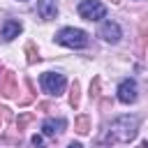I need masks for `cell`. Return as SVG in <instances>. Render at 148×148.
<instances>
[{"instance_id":"15","label":"cell","mask_w":148,"mask_h":148,"mask_svg":"<svg viewBox=\"0 0 148 148\" xmlns=\"http://www.w3.org/2000/svg\"><path fill=\"white\" fill-rule=\"evenodd\" d=\"M97 97H99V76L90 81V99H97Z\"/></svg>"},{"instance_id":"22","label":"cell","mask_w":148,"mask_h":148,"mask_svg":"<svg viewBox=\"0 0 148 148\" xmlns=\"http://www.w3.org/2000/svg\"><path fill=\"white\" fill-rule=\"evenodd\" d=\"M0 127H2V118H0Z\"/></svg>"},{"instance_id":"1","label":"cell","mask_w":148,"mask_h":148,"mask_svg":"<svg viewBox=\"0 0 148 148\" xmlns=\"http://www.w3.org/2000/svg\"><path fill=\"white\" fill-rule=\"evenodd\" d=\"M139 132V118L136 116H118L111 120L106 130V143H130Z\"/></svg>"},{"instance_id":"2","label":"cell","mask_w":148,"mask_h":148,"mask_svg":"<svg viewBox=\"0 0 148 148\" xmlns=\"http://www.w3.org/2000/svg\"><path fill=\"white\" fill-rule=\"evenodd\" d=\"M53 39L67 49H86L88 46V32H83L81 28H62L56 32Z\"/></svg>"},{"instance_id":"18","label":"cell","mask_w":148,"mask_h":148,"mask_svg":"<svg viewBox=\"0 0 148 148\" xmlns=\"http://www.w3.org/2000/svg\"><path fill=\"white\" fill-rule=\"evenodd\" d=\"M28 90H30V92H32V83H30V81H28ZM30 99H32V95H28V97H25V99H21V104H28V102H30Z\"/></svg>"},{"instance_id":"11","label":"cell","mask_w":148,"mask_h":148,"mask_svg":"<svg viewBox=\"0 0 148 148\" xmlns=\"http://www.w3.org/2000/svg\"><path fill=\"white\" fill-rule=\"evenodd\" d=\"M79 102H81V86H79V81H74L69 88V106L79 109Z\"/></svg>"},{"instance_id":"20","label":"cell","mask_w":148,"mask_h":148,"mask_svg":"<svg viewBox=\"0 0 148 148\" xmlns=\"http://www.w3.org/2000/svg\"><path fill=\"white\" fill-rule=\"evenodd\" d=\"M139 148H148V141H143V143H141V146H139Z\"/></svg>"},{"instance_id":"10","label":"cell","mask_w":148,"mask_h":148,"mask_svg":"<svg viewBox=\"0 0 148 148\" xmlns=\"http://www.w3.org/2000/svg\"><path fill=\"white\" fill-rule=\"evenodd\" d=\"M37 14L44 18V21H51L58 16V5L56 0H37Z\"/></svg>"},{"instance_id":"21","label":"cell","mask_w":148,"mask_h":148,"mask_svg":"<svg viewBox=\"0 0 148 148\" xmlns=\"http://www.w3.org/2000/svg\"><path fill=\"white\" fill-rule=\"evenodd\" d=\"M111 2H120V0H111Z\"/></svg>"},{"instance_id":"12","label":"cell","mask_w":148,"mask_h":148,"mask_svg":"<svg viewBox=\"0 0 148 148\" xmlns=\"http://www.w3.org/2000/svg\"><path fill=\"white\" fill-rule=\"evenodd\" d=\"M74 130L79 132V134H88L90 132V118L83 113V116H76V120H74Z\"/></svg>"},{"instance_id":"13","label":"cell","mask_w":148,"mask_h":148,"mask_svg":"<svg viewBox=\"0 0 148 148\" xmlns=\"http://www.w3.org/2000/svg\"><path fill=\"white\" fill-rule=\"evenodd\" d=\"M25 56H28V65L39 62V53H37V49H35V44H32V42H30V44H25Z\"/></svg>"},{"instance_id":"17","label":"cell","mask_w":148,"mask_h":148,"mask_svg":"<svg viewBox=\"0 0 148 148\" xmlns=\"http://www.w3.org/2000/svg\"><path fill=\"white\" fill-rule=\"evenodd\" d=\"M32 146H35V148H46V146H44V139H42L39 134L32 136Z\"/></svg>"},{"instance_id":"9","label":"cell","mask_w":148,"mask_h":148,"mask_svg":"<svg viewBox=\"0 0 148 148\" xmlns=\"http://www.w3.org/2000/svg\"><path fill=\"white\" fill-rule=\"evenodd\" d=\"M21 30H23L21 21L7 18V21L2 23V28H0V37H2V42H12L14 37H18V35H21Z\"/></svg>"},{"instance_id":"3","label":"cell","mask_w":148,"mask_h":148,"mask_svg":"<svg viewBox=\"0 0 148 148\" xmlns=\"http://www.w3.org/2000/svg\"><path fill=\"white\" fill-rule=\"evenodd\" d=\"M39 86H42V90H44L46 95L58 97V95H62V90H65V86H67V79H65V74H60V72H44V74L39 76Z\"/></svg>"},{"instance_id":"8","label":"cell","mask_w":148,"mask_h":148,"mask_svg":"<svg viewBox=\"0 0 148 148\" xmlns=\"http://www.w3.org/2000/svg\"><path fill=\"white\" fill-rule=\"evenodd\" d=\"M65 127H67L65 118H46L42 123V134L44 136H58V134H62Z\"/></svg>"},{"instance_id":"14","label":"cell","mask_w":148,"mask_h":148,"mask_svg":"<svg viewBox=\"0 0 148 148\" xmlns=\"http://www.w3.org/2000/svg\"><path fill=\"white\" fill-rule=\"evenodd\" d=\"M32 118H35V116H32V113H21V116H18V118H16V130H18V132H21V130H23V127H25V125H28V123H30V120H32Z\"/></svg>"},{"instance_id":"19","label":"cell","mask_w":148,"mask_h":148,"mask_svg":"<svg viewBox=\"0 0 148 148\" xmlns=\"http://www.w3.org/2000/svg\"><path fill=\"white\" fill-rule=\"evenodd\" d=\"M67 148H81V143H79V141H72V143H69Z\"/></svg>"},{"instance_id":"4","label":"cell","mask_w":148,"mask_h":148,"mask_svg":"<svg viewBox=\"0 0 148 148\" xmlns=\"http://www.w3.org/2000/svg\"><path fill=\"white\" fill-rule=\"evenodd\" d=\"M79 16L86 21H99L106 16V7L99 0H81L79 2Z\"/></svg>"},{"instance_id":"7","label":"cell","mask_w":148,"mask_h":148,"mask_svg":"<svg viewBox=\"0 0 148 148\" xmlns=\"http://www.w3.org/2000/svg\"><path fill=\"white\" fill-rule=\"evenodd\" d=\"M18 92V83H16V74L14 72H5L2 76H0V95L2 97H14Z\"/></svg>"},{"instance_id":"5","label":"cell","mask_w":148,"mask_h":148,"mask_svg":"<svg viewBox=\"0 0 148 148\" xmlns=\"http://www.w3.org/2000/svg\"><path fill=\"white\" fill-rule=\"evenodd\" d=\"M116 95H118V102H123V104H134L136 97H139L136 81H134V79H125V81H120Z\"/></svg>"},{"instance_id":"16","label":"cell","mask_w":148,"mask_h":148,"mask_svg":"<svg viewBox=\"0 0 148 148\" xmlns=\"http://www.w3.org/2000/svg\"><path fill=\"white\" fill-rule=\"evenodd\" d=\"M139 37H141V42L148 37V16H143L141 23H139Z\"/></svg>"},{"instance_id":"6","label":"cell","mask_w":148,"mask_h":148,"mask_svg":"<svg viewBox=\"0 0 148 148\" xmlns=\"http://www.w3.org/2000/svg\"><path fill=\"white\" fill-rule=\"evenodd\" d=\"M99 37H102L104 42H109V44H118L120 37H123L120 25H118L116 21H106V23H102V28H99Z\"/></svg>"}]
</instances>
